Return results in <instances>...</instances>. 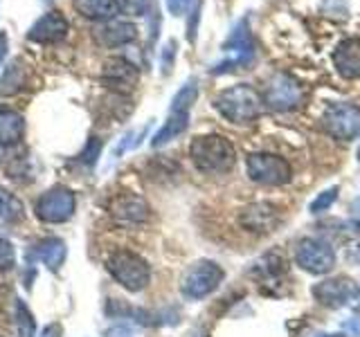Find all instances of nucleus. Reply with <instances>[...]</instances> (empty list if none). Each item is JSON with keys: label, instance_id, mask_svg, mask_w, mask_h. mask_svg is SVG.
<instances>
[{"label": "nucleus", "instance_id": "393cba45", "mask_svg": "<svg viewBox=\"0 0 360 337\" xmlns=\"http://www.w3.org/2000/svg\"><path fill=\"white\" fill-rule=\"evenodd\" d=\"M196 97H198V86H196V81H187L176 93V97H174V101H172V112H189V108L194 106Z\"/></svg>", "mask_w": 360, "mask_h": 337}, {"label": "nucleus", "instance_id": "f257e3e1", "mask_svg": "<svg viewBox=\"0 0 360 337\" xmlns=\"http://www.w3.org/2000/svg\"><path fill=\"white\" fill-rule=\"evenodd\" d=\"M191 162L202 173H225L234 166V146L221 135H202L189 146Z\"/></svg>", "mask_w": 360, "mask_h": 337}, {"label": "nucleus", "instance_id": "7ed1b4c3", "mask_svg": "<svg viewBox=\"0 0 360 337\" xmlns=\"http://www.w3.org/2000/svg\"><path fill=\"white\" fill-rule=\"evenodd\" d=\"M108 272L112 275V279L122 284L127 290L138 292L144 290L146 284L151 281V267L144 261L142 256H138L135 252L129 250H117L112 252L110 258L106 261Z\"/></svg>", "mask_w": 360, "mask_h": 337}, {"label": "nucleus", "instance_id": "f3484780", "mask_svg": "<svg viewBox=\"0 0 360 337\" xmlns=\"http://www.w3.org/2000/svg\"><path fill=\"white\" fill-rule=\"evenodd\" d=\"M75 9L90 20H112L120 14L117 0H75Z\"/></svg>", "mask_w": 360, "mask_h": 337}, {"label": "nucleus", "instance_id": "dca6fc26", "mask_svg": "<svg viewBox=\"0 0 360 337\" xmlns=\"http://www.w3.org/2000/svg\"><path fill=\"white\" fill-rule=\"evenodd\" d=\"M112 216L122 223H142L149 218V207L138 196H120L112 202Z\"/></svg>", "mask_w": 360, "mask_h": 337}, {"label": "nucleus", "instance_id": "2eb2a0df", "mask_svg": "<svg viewBox=\"0 0 360 337\" xmlns=\"http://www.w3.org/2000/svg\"><path fill=\"white\" fill-rule=\"evenodd\" d=\"M333 65L345 79L360 77V39H345L333 52Z\"/></svg>", "mask_w": 360, "mask_h": 337}, {"label": "nucleus", "instance_id": "aec40b11", "mask_svg": "<svg viewBox=\"0 0 360 337\" xmlns=\"http://www.w3.org/2000/svg\"><path fill=\"white\" fill-rule=\"evenodd\" d=\"M243 225L248 230L266 232L275 225V209L270 205H255L243 213Z\"/></svg>", "mask_w": 360, "mask_h": 337}, {"label": "nucleus", "instance_id": "20e7f679", "mask_svg": "<svg viewBox=\"0 0 360 337\" xmlns=\"http://www.w3.org/2000/svg\"><path fill=\"white\" fill-rule=\"evenodd\" d=\"M223 61L214 67V74H223L236 70V67H248L255 59V43L250 37L248 20H239L232 27L228 41L223 43Z\"/></svg>", "mask_w": 360, "mask_h": 337}, {"label": "nucleus", "instance_id": "7c9ffc66", "mask_svg": "<svg viewBox=\"0 0 360 337\" xmlns=\"http://www.w3.org/2000/svg\"><path fill=\"white\" fill-rule=\"evenodd\" d=\"M174 59H176V43H174V41H169V43L165 45V50H162V70H165V72H169V67H172Z\"/></svg>", "mask_w": 360, "mask_h": 337}, {"label": "nucleus", "instance_id": "0eeeda50", "mask_svg": "<svg viewBox=\"0 0 360 337\" xmlns=\"http://www.w3.org/2000/svg\"><path fill=\"white\" fill-rule=\"evenodd\" d=\"M221 281H223V270L217 263L200 261L185 275L180 290H183V295L189 299H202V297H207L210 292L217 290Z\"/></svg>", "mask_w": 360, "mask_h": 337}, {"label": "nucleus", "instance_id": "412c9836", "mask_svg": "<svg viewBox=\"0 0 360 337\" xmlns=\"http://www.w3.org/2000/svg\"><path fill=\"white\" fill-rule=\"evenodd\" d=\"M187 121H189V112H172L169 119L165 121V126L158 131V135L153 138V142H151L153 149H155V146H165L169 140H174V138H178L180 133H185Z\"/></svg>", "mask_w": 360, "mask_h": 337}, {"label": "nucleus", "instance_id": "f8f14e48", "mask_svg": "<svg viewBox=\"0 0 360 337\" xmlns=\"http://www.w3.org/2000/svg\"><path fill=\"white\" fill-rule=\"evenodd\" d=\"M135 37H138V27L127 20H106L104 25L95 27V41L106 48H120L135 41Z\"/></svg>", "mask_w": 360, "mask_h": 337}, {"label": "nucleus", "instance_id": "c9c22d12", "mask_svg": "<svg viewBox=\"0 0 360 337\" xmlns=\"http://www.w3.org/2000/svg\"><path fill=\"white\" fill-rule=\"evenodd\" d=\"M349 258H352L354 263H360V245H352V247H349Z\"/></svg>", "mask_w": 360, "mask_h": 337}, {"label": "nucleus", "instance_id": "ddd939ff", "mask_svg": "<svg viewBox=\"0 0 360 337\" xmlns=\"http://www.w3.org/2000/svg\"><path fill=\"white\" fill-rule=\"evenodd\" d=\"M356 292H358V288L349 279H331V281H324V284H318L313 288V295L318 297V301L326 303V306H333V308L349 303V299H352Z\"/></svg>", "mask_w": 360, "mask_h": 337}, {"label": "nucleus", "instance_id": "a878e982", "mask_svg": "<svg viewBox=\"0 0 360 337\" xmlns=\"http://www.w3.org/2000/svg\"><path fill=\"white\" fill-rule=\"evenodd\" d=\"M335 198H338V189H335V187L322 191V194L311 202V213L326 211V209H329V207L333 205V202H335Z\"/></svg>", "mask_w": 360, "mask_h": 337}, {"label": "nucleus", "instance_id": "4c0bfd02", "mask_svg": "<svg viewBox=\"0 0 360 337\" xmlns=\"http://www.w3.org/2000/svg\"><path fill=\"white\" fill-rule=\"evenodd\" d=\"M358 160H360V149H358Z\"/></svg>", "mask_w": 360, "mask_h": 337}, {"label": "nucleus", "instance_id": "4468645a", "mask_svg": "<svg viewBox=\"0 0 360 337\" xmlns=\"http://www.w3.org/2000/svg\"><path fill=\"white\" fill-rule=\"evenodd\" d=\"M101 77H104V81L115 88V90H133V86L138 84L140 79V72L138 67H135L133 63L124 61V59H110L106 61L104 70H101Z\"/></svg>", "mask_w": 360, "mask_h": 337}, {"label": "nucleus", "instance_id": "423d86ee", "mask_svg": "<svg viewBox=\"0 0 360 337\" xmlns=\"http://www.w3.org/2000/svg\"><path fill=\"white\" fill-rule=\"evenodd\" d=\"M322 126L331 138L352 142L360 135V110L352 104H331L322 117Z\"/></svg>", "mask_w": 360, "mask_h": 337}, {"label": "nucleus", "instance_id": "a211bd4d", "mask_svg": "<svg viewBox=\"0 0 360 337\" xmlns=\"http://www.w3.org/2000/svg\"><path fill=\"white\" fill-rule=\"evenodd\" d=\"M25 133V119L11 108H0V144H16Z\"/></svg>", "mask_w": 360, "mask_h": 337}, {"label": "nucleus", "instance_id": "6e6552de", "mask_svg": "<svg viewBox=\"0 0 360 337\" xmlns=\"http://www.w3.org/2000/svg\"><path fill=\"white\" fill-rule=\"evenodd\" d=\"M75 213V194L65 187H54L39 198L37 216L43 223H65Z\"/></svg>", "mask_w": 360, "mask_h": 337}, {"label": "nucleus", "instance_id": "58836bf2", "mask_svg": "<svg viewBox=\"0 0 360 337\" xmlns=\"http://www.w3.org/2000/svg\"><path fill=\"white\" fill-rule=\"evenodd\" d=\"M358 292H360V288H358Z\"/></svg>", "mask_w": 360, "mask_h": 337}, {"label": "nucleus", "instance_id": "cd10ccee", "mask_svg": "<svg viewBox=\"0 0 360 337\" xmlns=\"http://www.w3.org/2000/svg\"><path fill=\"white\" fill-rule=\"evenodd\" d=\"M117 7L127 16H144L149 0H117Z\"/></svg>", "mask_w": 360, "mask_h": 337}, {"label": "nucleus", "instance_id": "bb28decb", "mask_svg": "<svg viewBox=\"0 0 360 337\" xmlns=\"http://www.w3.org/2000/svg\"><path fill=\"white\" fill-rule=\"evenodd\" d=\"M14 245L5 236H0V272H7V270L14 267Z\"/></svg>", "mask_w": 360, "mask_h": 337}, {"label": "nucleus", "instance_id": "f03ea898", "mask_svg": "<svg viewBox=\"0 0 360 337\" xmlns=\"http://www.w3.org/2000/svg\"><path fill=\"white\" fill-rule=\"evenodd\" d=\"M214 106H217L221 115L232 124H250L262 115L264 101L255 88L239 84V86L223 90L217 97V101H214Z\"/></svg>", "mask_w": 360, "mask_h": 337}, {"label": "nucleus", "instance_id": "4be33fe9", "mask_svg": "<svg viewBox=\"0 0 360 337\" xmlns=\"http://www.w3.org/2000/svg\"><path fill=\"white\" fill-rule=\"evenodd\" d=\"M25 216V209H22V202L11 196L7 189L0 187V223L5 225H14Z\"/></svg>", "mask_w": 360, "mask_h": 337}, {"label": "nucleus", "instance_id": "6ab92c4d", "mask_svg": "<svg viewBox=\"0 0 360 337\" xmlns=\"http://www.w3.org/2000/svg\"><path fill=\"white\" fill-rule=\"evenodd\" d=\"M37 254H39L41 261L52 270V272H56V270H59L65 261V243L61 239H45L39 245Z\"/></svg>", "mask_w": 360, "mask_h": 337}, {"label": "nucleus", "instance_id": "b1692460", "mask_svg": "<svg viewBox=\"0 0 360 337\" xmlns=\"http://www.w3.org/2000/svg\"><path fill=\"white\" fill-rule=\"evenodd\" d=\"M14 317H16L18 337H34V333H37V322H34V315L20 299H16L14 303Z\"/></svg>", "mask_w": 360, "mask_h": 337}, {"label": "nucleus", "instance_id": "c756f323", "mask_svg": "<svg viewBox=\"0 0 360 337\" xmlns=\"http://www.w3.org/2000/svg\"><path fill=\"white\" fill-rule=\"evenodd\" d=\"M191 3H194V0H167V9H169V14L183 16L185 11L191 7Z\"/></svg>", "mask_w": 360, "mask_h": 337}, {"label": "nucleus", "instance_id": "c85d7f7f", "mask_svg": "<svg viewBox=\"0 0 360 337\" xmlns=\"http://www.w3.org/2000/svg\"><path fill=\"white\" fill-rule=\"evenodd\" d=\"M99 153H101V142H99L97 138H90L88 146H86L84 153H82V160H84L86 164H95V160L99 157Z\"/></svg>", "mask_w": 360, "mask_h": 337}, {"label": "nucleus", "instance_id": "9d476101", "mask_svg": "<svg viewBox=\"0 0 360 337\" xmlns=\"http://www.w3.org/2000/svg\"><path fill=\"white\" fill-rule=\"evenodd\" d=\"M266 104L273 110H292L302 101V88L292 77L279 72L266 86Z\"/></svg>", "mask_w": 360, "mask_h": 337}, {"label": "nucleus", "instance_id": "e433bc0d", "mask_svg": "<svg viewBox=\"0 0 360 337\" xmlns=\"http://www.w3.org/2000/svg\"><path fill=\"white\" fill-rule=\"evenodd\" d=\"M318 337H342V335H318Z\"/></svg>", "mask_w": 360, "mask_h": 337}, {"label": "nucleus", "instance_id": "473e14b6", "mask_svg": "<svg viewBox=\"0 0 360 337\" xmlns=\"http://www.w3.org/2000/svg\"><path fill=\"white\" fill-rule=\"evenodd\" d=\"M352 223H354L356 232H360V198L354 200V205H352Z\"/></svg>", "mask_w": 360, "mask_h": 337}, {"label": "nucleus", "instance_id": "2f4dec72", "mask_svg": "<svg viewBox=\"0 0 360 337\" xmlns=\"http://www.w3.org/2000/svg\"><path fill=\"white\" fill-rule=\"evenodd\" d=\"M106 337H131V331L127 329V326H112V329L106 333Z\"/></svg>", "mask_w": 360, "mask_h": 337}, {"label": "nucleus", "instance_id": "1a4fd4ad", "mask_svg": "<svg viewBox=\"0 0 360 337\" xmlns=\"http://www.w3.org/2000/svg\"><path fill=\"white\" fill-rule=\"evenodd\" d=\"M297 265L311 275H326L335 265V252L324 241L318 239H304L297 245Z\"/></svg>", "mask_w": 360, "mask_h": 337}, {"label": "nucleus", "instance_id": "f704fd0d", "mask_svg": "<svg viewBox=\"0 0 360 337\" xmlns=\"http://www.w3.org/2000/svg\"><path fill=\"white\" fill-rule=\"evenodd\" d=\"M7 34L5 32H0V65H3L5 61V56H7Z\"/></svg>", "mask_w": 360, "mask_h": 337}, {"label": "nucleus", "instance_id": "72a5a7b5", "mask_svg": "<svg viewBox=\"0 0 360 337\" xmlns=\"http://www.w3.org/2000/svg\"><path fill=\"white\" fill-rule=\"evenodd\" d=\"M61 333H63V331H61V326H59V324H50L48 329L43 331L41 337H61Z\"/></svg>", "mask_w": 360, "mask_h": 337}, {"label": "nucleus", "instance_id": "5701e85b", "mask_svg": "<svg viewBox=\"0 0 360 337\" xmlns=\"http://www.w3.org/2000/svg\"><path fill=\"white\" fill-rule=\"evenodd\" d=\"M20 88H25V67L20 65V61H14L0 81V95H16Z\"/></svg>", "mask_w": 360, "mask_h": 337}, {"label": "nucleus", "instance_id": "9b49d317", "mask_svg": "<svg viewBox=\"0 0 360 337\" xmlns=\"http://www.w3.org/2000/svg\"><path fill=\"white\" fill-rule=\"evenodd\" d=\"M68 37V20L59 14V11H48L43 14L27 32V39L34 43H59Z\"/></svg>", "mask_w": 360, "mask_h": 337}, {"label": "nucleus", "instance_id": "39448f33", "mask_svg": "<svg viewBox=\"0 0 360 337\" xmlns=\"http://www.w3.org/2000/svg\"><path fill=\"white\" fill-rule=\"evenodd\" d=\"M248 176L259 185H286L290 180V164L279 155L252 153L248 157Z\"/></svg>", "mask_w": 360, "mask_h": 337}]
</instances>
